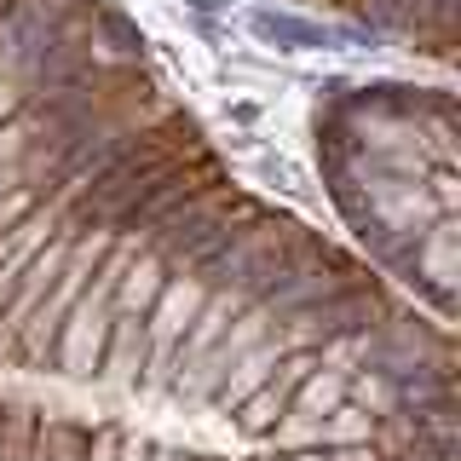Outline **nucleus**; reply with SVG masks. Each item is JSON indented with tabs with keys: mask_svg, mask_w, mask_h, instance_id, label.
<instances>
[{
	"mask_svg": "<svg viewBox=\"0 0 461 461\" xmlns=\"http://www.w3.org/2000/svg\"><path fill=\"white\" fill-rule=\"evenodd\" d=\"M249 29L259 41L283 52H306V47H329V29L312 23V18H294V12H249Z\"/></svg>",
	"mask_w": 461,
	"mask_h": 461,
	"instance_id": "f257e3e1",
	"label": "nucleus"
}]
</instances>
